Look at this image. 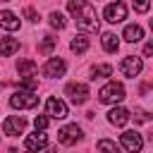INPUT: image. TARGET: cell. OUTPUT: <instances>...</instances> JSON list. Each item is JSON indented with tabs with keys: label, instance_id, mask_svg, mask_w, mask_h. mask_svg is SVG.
I'll return each instance as SVG.
<instances>
[{
	"label": "cell",
	"instance_id": "9c48e42d",
	"mask_svg": "<svg viewBox=\"0 0 153 153\" xmlns=\"http://www.w3.org/2000/svg\"><path fill=\"white\" fill-rule=\"evenodd\" d=\"M120 141H122V146H124L129 153H139V151L143 148V139H141L139 131H124V134L120 136Z\"/></svg>",
	"mask_w": 153,
	"mask_h": 153
},
{
	"label": "cell",
	"instance_id": "7a4b0ae2",
	"mask_svg": "<svg viewBox=\"0 0 153 153\" xmlns=\"http://www.w3.org/2000/svg\"><path fill=\"white\" fill-rule=\"evenodd\" d=\"M122 98H124V86H122L120 81H110V84H105V86L98 91V100L105 103V105H115V103H120Z\"/></svg>",
	"mask_w": 153,
	"mask_h": 153
},
{
	"label": "cell",
	"instance_id": "4fadbf2b",
	"mask_svg": "<svg viewBox=\"0 0 153 153\" xmlns=\"http://www.w3.org/2000/svg\"><path fill=\"white\" fill-rule=\"evenodd\" d=\"M45 143H48V136L43 131H33V134L26 136V148L29 151H41V148H45Z\"/></svg>",
	"mask_w": 153,
	"mask_h": 153
},
{
	"label": "cell",
	"instance_id": "277c9868",
	"mask_svg": "<svg viewBox=\"0 0 153 153\" xmlns=\"http://www.w3.org/2000/svg\"><path fill=\"white\" fill-rule=\"evenodd\" d=\"M103 17H105V22H110V24H120V22L127 19V5H124V2H110V5H105Z\"/></svg>",
	"mask_w": 153,
	"mask_h": 153
},
{
	"label": "cell",
	"instance_id": "8992f818",
	"mask_svg": "<svg viewBox=\"0 0 153 153\" xmlns=\"http://www.w3.org/2000/svg\"><path fill=\"white\" fill-rule=\"evenodd\" d=\"M120 69H122V74L124 76H139L141 74V69H143V60L141 57H136V55H127L122 62H120Z\"/></svg>",
	"mask_w": 153,
	"mask_h": 153
},
{
	"label": "cell",
	"instance_id": "f546056e",
	"mask_svg": "<svg viewBox=\"0 0 153 153\" xmlns=\"http://www.w3.org/2000/svg\"><path fill=\"white\" fill-rule=\"evenodd\" d=\"M151 31H153V19H151Z\"/></svg>",
	"mask_w": 153,
	"mask_h": 153
},
{
	"label": "cell",
	"instance_id": "cb8c5ba5",
	"mask_svg": "<svg viewBox=\"0 0 153 153\" xmlns=\"http://www.w3.org/2000/svg\"><path fill=\"white\" fill-rule=\"evenodd\" d=\"M19 86H22V91H31V93H33V88H38V79L24 76V79L19 81Z\"/></svg>",
	"mask_w": 153,
	"mask_h": 153
},
{
	"label": "cell",
	"instance_id": "5bb4252c",
	"mask_svg": "<svg viewBox=\"0 0 153 153\" xmlns=\"http://www.w3.org/2000/svg\"><path fill=\"white\" fill-rule=\"evenodd\" d=\"M0 26L7 29V31H17V29H19V19H17V14L10 12V10H2V12H0Z\"/></svg>",
	"mask_w": 153,
	"mask_h": 153
},
{
	"label": "cell",
	"instance_id": "30bf717a",
	"mask_svg": "<svg viewBox=\"0 0 153 153\" xmlns=\"http://www.w3.org/2000/svg\"><path fill=\"white\" fill-rule=\"evenodd\" d=\"M65 69H67V65H65L62 57H50V60L45 62V67H43V74L50 76V79H55V76H62Z\"/></svg>",
	"mask_w": 153,
	"mask_h": 153
},
{
	"label": "cell",
	"instance_id": "ac0fdd59",
	"mask_svg": "<svg viewBox=\"0 0 153 153\" xmlns=\"http://www.w3.org/2000/svg\"><path fill=\"white\" fill-rule=\"evenodd\" d=\"M69 48H72V53H76V55L86 53V50H88V38H86L84 33H79V36H74V38H72Z\"/></svg>",
	"mask_w": 153,
	"mask_h": 153
},
{
	"label": "cell",
	"instance_id": "83f0119b",
	"mask_svg": "<svg viewBox=\"0 0 153 153\" xmlns=\"http://www.w3.org/2000/svg\"><path fill=\"white\" fill-rule=\"evenodd\" d=\"M148 7H151V2H134V10L136 12H146Z\"/></svg>",
	"mask_w": 153,
	"mask_h": 153
},
{
	"label": "cell",
	"instance_id": "9a60e30c",
	"mask_svg": "<svg viewBox=\"0 0 153 153\" xmlns=\"http://www.w3.org/2000/svg\"><path fill=\"white\" fill-rule=\"evenodd\" d=\"M122 38H124L127 43H136V41H141V38H143V29H141L139 24H127V26H124Z\"/></svg>",
	"mask_w": 153,
	"mask_h": 153
},
{
	"label": "cell",
	"instance_id": "4316f807",
	"mask_svg": "<svg viewBox=\"0 0 153 153\" xmlns=\"http://www.w3.org/2000/svg\"><path fill=\"white\" fill-rule=\"evenodd\" d=\"M24 14H26L31 22H38V19H41V17H38V12H36L33 7H26V10H24Z\"/></svg>",
	"mask_w": 153,
	"mask_h": 153
},
{
	"label": "cell",
	"instance_id": "6da1fadb",
	"mask_svg": "<svg viewBox=\"0 0 153 153\" xmlns=\"http://www.w3.org/2000/svg\"><path fill=\"white\" fill-rule=\"evenodd\" d=\"M67 10L74 14L76 29H81V31H98V14H96V7L91 2L69 0L67 2Z\"/></svg>",
	"mask_w": 153,
	"mask_h": 153
},
{
	"label": "cell",
	"instance_id": "f1b7e54d",
	"mask_svg": "<svg viewBox=\"0 0 153 153\" xmlns=\"http://www.w3.org/2000/svg\"><path fill=\"white\" fill-rule=\"evenodd\" d=\"M143 55H153V41H148V43L143 45Z\"/></svg>",
	"mask_w": 153,
	"mask_h": 153
},
{
	"label": "cell",
	"instance_id": "5b68a950",
	"mask_svg": "<svg viewBox=\"0 0 153 153\" xmlns=\"http://www.w3.org/2000/svg\"><path fill=\"white\" fill-rule=\"evenodd\" d=\"M84 139V134H81V129L76 127V124H67V127H62L60 131H57V141L62 143V146H74L76 141H81Z\"/></svg>",
	"mask_w": 153,
	"mask_h": 153
},
{
	"label": "cell",
	"instance_id": "2e32d148",
	"mask_svg": "<svg viewBox=\"0 0 153 153\" xmlns=\"http://www.w3.org/2000/svg\"><path fill=\"white\" fill-rule=\"evenodd\" d=\"M100 43H103V50H105V53H117V48H120V38H117L115 33H110V31L103 33Z\"/></svg>",
	"mask_w": 153,
	"mask_h": 153
},
{
	"label": "cell",
	"instance_id": "603a6c76",
	"mask_svg": "<svg viewBox=\"0 0 153 153\" xmlns=\"http://www.w3.org/2000/svg\"><path fill=\"white\" fill-rule=\"evenodd\" d=\"M55 43H57V38H53V36H43V43H41V53H53V48H55Z\"/></svg>",
	"mask_w": 153,
	"mask_h": 153
},
{
	"label": "cell",
	"instance_id": "ba28073f",
	"mask_svg": "<svg viewBox=\"0 0 153 153\" xmlns=\"http://www.w3.org/2000/svg\"><path fill=\"white\" fill-rule=\"evenodd\" d=\"M24 129H26V120L19 115H12L2 122V131L7 136H19V134H24Z\"/></svg>",
	"mask_w": 153,
	"mask_h": 153
},
{
	"label": "cell",
	"instance_id": "e0dca14e",
	"mask_svg": "<svg viewBox=\"0 0 153 153\" xmlns=\"http://www.w3.org/2000/svg\"><path fill=\"white\" fill-rule=\"evenodd\" d=\"M19 50V41L17 38H2L0 41V55L2 57H10L12 53H17Z\"/></svg>",
	"mask_w": 153,
	"mask_h": 153
},
{
	"label": "cell",
	"instance_id": "7c38bea8",
	"mask_svg": "<svg viewBox=\"0 0 153 153\" xmlns=\"http://www.w3.org/2000/svg\"><path fill=\"white\" fill-rule=\"evenodd\" d=\"M129 110L127 108H112L110 112H108V122L110 124H115V127H124L127 122H129Z\"/></svg>",
	"mask_w": 153,
	"mask_h": 153
},
{
	"label": "cell",
	"instance_id": "52a82bcc",
	"mask_svg": "<svg viewBox=\"0 0 153 153\" xmlns=\"http://www.w3.org/2000/svg\"><path fill=\"white\" fill-rule=\"evenodd\" d=\"M65 93L69 96V100L74 103V105H84L86 100H88V86L86 84H67V88H65Z\"/></svg>",
	"mask_w": 153,
	"mask_h": 153
},
{
	"label": "cell",
	"instance_id": "484cf974",
	"mask_svg": "<svg viewBox=\"0 0 153 153\" xmlns=\"http://www.w3.org/2000/svg\"><path fill=\"white\" fill-rule=\"evenodd\" d=\"M134 120H136V122H148L151 115H148L146 110H134Z\"/></svg>",
	"mask_w": 153,
	"mask_h": 153
},
{
	"label": "cell",
	"instance_id": "3957f363",
	"mask_svg": "<svg viewBox=\"0 0 153 153\" xmlns=\"http://www.w3.org/2000/svg\"><path fill=\"white\" fill-rule=\"evenodd\" d=\"M10 105L17 108V110H29V108H36L38 105V96L31 93V91H17L12 98H10Z\"/></svg>",
	"mask_w": 153,
	"mask_h": 153
},
{
	"label": "cell",
	"instance_id": "d4e9b609",
	"mask_svg": "<svg viewBox=\"0 0 153 153\" xmlns=\"http://www.w3.org/2000/svg\"><path fill=\"white\" fill-rule=\"evenodd\" d=\"M48 122H50V120H48L45 115H38V117L33 120V127H36V131H43V129L48 127Z\"/></svg>",
	"mask_w": 153,
	"mask_h": 153
},
{
	"label": "cell",
	"instance_id": "44dd1931",
	"mask_svg": "<svg viewBox=\"0 0 153 153\" xmlns=\"http://www.w3.org/2000/svg\"><path fill=\"white\" fill-rule=\"evenodd\" d=\"M65 14L62 12H50V26L53 29H65Z\"/></svg>",
	"mask_w": 153,
	"mask_h": 153
},
{
	"label": "cell",
	"instance_id": "d6986e66",
	"mask_svg": "<svg viewBox=\"0 0 153 153\" xmlns=\"http://www.w3.org/2000/svg\"><path fill=\"white\" fill-rule=\"evenodd\" d=\"M36 69H38V65H36L33 60H19V62H17V72H19V76H24V74L31 76Z\"/></svg>",
	"mask_w": 153,
	"mask_h": 153
},
{
	"label": "cell",
	"instance_id": "8fae6325",
	"mask_svg": "<svg viewBox=\"0 0 153 153\" xmlns=\"http://www.w3.org/2000/svg\"><path fill=\"white\" fill-rule=\"evenodd\" d=\"M45 110H48V115H50L53 120H65V117H67V105H65V100H60V98H48Z\"/></svg>",
	"mask_w": 153,
	"mask_h": 153
},
{
	"label": "cell",
	"instance_id": "ffe728a7",
	"mask_svg": "<svg viewBox=\"0 0 153 153\" xmlns=\"http://www.w3.org/2000/svg\"><path fill=\"white\" fill-rule=\"evenodd\" d=\"M98 153H120V146L110 139H100L98 141Z\"/></svg>",
	"mask_w": 153,
	"mask_h": 153
},
{
	"label": "cell",
	"instance_id": "7402d4cb",
	"mask_svg": "<svg viewBox=\"0 0 153 153\" xmlns=\"http://www.w3.org/2000/svg\"><path fill=\"white\" fill-rule=\"evenodd\" d=\"M91 74H93V79L96 76H112V67L110 65H96L91 69Z\"/></svg>",
	"mask_w": 153,
	"mask_h": 153
}]
</instances>
